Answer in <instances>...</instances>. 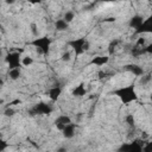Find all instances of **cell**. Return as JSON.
I'll return each mask as SVG.
<instances>
[{
	"label": "cell",
	"mask_w": 152,
	"mask_h": 152,
	"mask_svg": "<svg viewBox=\"0 0 152 152\" xmlns=\"http://www.w3.org/2000/svg\"><path fill=\"white\" fill-rule=\"evenodd\" d=\"M68 45L72 49V51H74V53H75L76 56H80V55L84 53L87 50H89V46H90L89 42H88L87 38H84V37L75 38V39H72V40H69V42H68Z\"/></svg>",
	"instance_id": "7a4b0ae2"
},
{
	"label": "cell",
	"mask_w": 152,
	"mask_h": 152,
	"mask_svg": "<svg viewBox=\"0 0 152 152\" xmlns=\"http://www.w3.org/2000/svg\"><path fill=\"white\" fill-rule=\"evenodd\" d=\"M43 1H46V0H43Z\"/></svg>",
	"instance_id": "e575fe53"
},
{
	"label": "cell",
	"mask_w": 152,
	"mask_h": 152,
	"mask_svg": "<svg viewBox=\"0 0 152 152\" xmlns=\"http://www.w3.org/2000/svg\"><path fill=\"white\" fill-rule=\"evenodd\" d=\"M30 4H32V5H38V4H40L43 0H27Z\"/></svg>",
	"instance_id": "f1b7e54d"
},
{
	"label": "cell",
	"mask_w": 152,
	"mask_h": 152,
	"mask_svg": "<svg viewBox=\"0 0 152 152\" xmlns=\"http://www.w3.org/2000/svg\"><path fill=\"white\" fill-rule=\"evenodd\" d=\"M109 62V56H95L91 58V61L89 62L90 65H96V66H102L108 64Z\"/></svg>",
	"instance_id": "30bf717a"
},
{
	"label": "cell",
	"mask_w": 152,
	"mask_h": 152,
	"mask_svg": "<svg viewBox=\"0 0 152 152\" xmlns=\"http://www.w3.org/2000/svg\"><path fill=\"white\" fill-rule=\"evenodd\" d=\"M112 1H115V0H96V2H112Z\"/></svg>",
	"instance_id": "f546056e"
},
{
	"label": "cell",
	"mask_w": 152,
	"mask_h": 152,
	"mask_svg": "<svg viewBox=\"0 0 152 152\" xmlns=\"http://www.w3.org/2000/svg\"><path fill=\"white\" fill-rule=\"evenodd\" d=\"M97 75H99V78H100V80H102V78H104V77L107 76V72H104V71H99V74H97Z\"/></svg>",
	"instance_id": "83f0119b"
},
{
	"label": "cell",
	"mask_w": 152,
	"mask_h": 152,
	"mask_svg": "<svg viewBox=\"0 0 152 152\" xmlns=\"http://www.w3.org/2000/svg\"><path fill=\"white\" fill-rule=\"evenodd\" d=\"M75 131H76V124H72V121H71V122H69L68 125H65L64 128H63L61 132H62V134H63L64 138L71 139V138H74V135H75Z\"/></svg>",
	"instance_id": "9c48e42d"
},
{
	"label": "cell",
	"mask_w": 152,
	"mask_h": 152,
	"mask_svg": "<svg viewBox=\"0 0 152 152\" xmlns=\"http://www.w3.org/2000/svg\"><path fill=\"white\" fill-rule=\"evenodd\" d=\"M63 19H64L66 23H69V24H70V23L75 19V13H74L72 11H68V12H65V14H64Z\"/></svg>",
	"instance_id": "ac0fdd59"
},
{
	"label": "cell",
	"mask_w": 152,
	"mask_h": 152,
	"mask_svg": "<svg viewBox=\"0 0 152 152\" xmlns=\"http://www.w3.org/2000/svg\"><path fill=\"white\" fill-rule=\"evenodd\" d=\"M55 28L57 30V31H66L68 28H69V23H66L63 18L62 19H57L56 21H55Z\"/></svg>",
	"instance_id": "9a60e30c"
},
{
	"label": "cell",
	"mask_w": 152,
	"mask_h": 152,
	"mask_svg": "<svg viewBox=\"0 0 152 152\" xmlns=\"http://www.w3.org/2000/svg\"><path fill=\"white\" fill-rule=\"evenodd\" d=\"M7 146H8V144H7L5 140L0 139V151H4V150H6V148H7Z\"/></svg>",
	"instance_id": "4316f807"
},
{
	"label": "cell",
	"mask_w": 152,
	"mask_h": 152,
	"mask_svg": "<svg viewBox=\"0 0 152 152\" xmlns=\"http://www.w3.org/2000/svg\"><path fill=\"white\" fill-rule=\"evenodd\" d=\"M113 95L118 96L124 104H128V103L138 100V94H137L135 88H134L133 84L126 86V87H121V88L114 90Z\"/></svg>",
	"instance_id": "6da1fadb"
},
{
	"label": "cell",
	"mask_w": 152,
	"mask_h": 152,
	"mask_svg": "<svg viewBox=\"0 0 152 152\" xmlns=\"http://www.w3.org/2000/svg\"><path fill=\"white\" fill-rule=\"evenodd\" d=\"M125 120H126V124H127L129 127H134V122H135V120H134L133 114H127Z\"/></svg>",
	"instance_id": "44dd1931"
},
{
	"label": "cell",
	"mask_w": 152,
	"mask_h": 152,
	"mask_svg": "<svg viewBox=\"0 0 152 152\" xmlns=\"http://www.w3.org/2000/svg\"><path fill=\"white\" fill-rule=\"evenodd\" d=\"M20 103H21V100H19V99H15V100H13V101L8 102L6 107H12V106H15V104H20Z\"/></svg>",
	"instance_id": "484cf974"
},
{
	"label": "cell",
	"mask_w": 152,
	"mask_h": 152,
	"mask_svg": "<svg viewBox=\"0 0 152 152\" xmlns=\"http://www.w3.org/2000/svg\"><path fill=\"white\" fill-rule=\"evenodd\" d=\"M142 21H144V17L137 14V15H134V17H132V18L129 19L128 26H129L131 28H134V30H135L137 27H139V26L142 24Z\"/></svg>",
	"instance_id": "4fadbf2b"
},
{
	"label": "cell",
	"mask_w": 152,
	"mask_h": 152,
	"mask_svg": "<svg viewBox=\"0 0 152 152\" xmlns=\"http://www.w3.org/2000/svg\"><path fill=\"white\" fill-rule=\"evenodd\" d=\"M71 94H72L74 96H77V97L84 96V95L87 94V88L84 87V83H80L78 86H76V87L72 89Z\"/></svg>",
	"instance_id": "5bb4252c"
},
{
	"label": "cell",
	"mask_w": 152,
	"mask_h": 152,
	"mask_svg": "<svg viewBox=\"0 0 152 152\" xmlns=\"http://www.w3.org/2000/svg\"><path fill=\"white\" fill-rule=\"evenodd\" d=\"M146 1H148V2H150V1H151V0H146Z\"/></svg>",
	"instance_id": "836d02e7"
},
{
	"label": "cell",
	"mask_w": 152,
	"mask_h": 152,
	"mask_svg": "<svg viewBox=\"0 0 152 152\" xmlns=\"http://www.w3.org/2000/svg\"><path fill=\"white\" fill-rule=\"evenodd\" d=\"M51 43H52V40H51V38H49L48 36L37 37V38H34V39L31 42V44H32L34 48H37V50H38L42 55H49L50 48H51Z\"/></svg>",
	"instance_id": "3957f363"
},
{
	"label": "cell",
	"mask_w": 152,
	"mask_h": 152,
	"mask_svg": "<svg viewBox=\"0 0 152 152\" xmlns=\"http://www.w3.org/2000/svg\"><path fill=\"white\" fill-rule=\"evenodd\" d=\"M69 122H71V118L69 115H66V114L58 115L56 118V120H55V125H56V127H57L58 131H62L64 128V126L68 125Z\"/></svg>",
	"instance_id": "ba28073f"
},
{
	"label": "cell",
	"mask_w": 152,
	"mask_h": 152,
	"mask_svg": "<svg viewBox=\"0 0 152 152\" xmlns=\"http://www.w3.org/2000/svg\"><path fill=\"white\" fill-rule=\"evenodd\" d=\"M33 63H34V61L31 56H24L21 58V65H24V66H31Z\"/></svg>",
	"instance_id": "e0dca14e"
},
{
	"label": "cell",
	"mask_w": 152,
	"mask_h": 152,
	"mask_svg": "<svg viewBox=\"0 0 152 152\" xmlns=\"http://www.w3.org/2000/svg\"><path fill=\"white\" fill-rule=\"evenodd\" d=\"M8 75H10V78L13 80V81H17L20 75H21V71H20V68H14V69H10L8 71Z\"/></svg>",
	"instance_id": "2e32d148"
},
{
	"label": "cell",
	"mask_w": 152,
	"mask_h": 152,
	"mask_svg": "<svg viewBox=\"0 0 152 152\" xmlns=\"http://www.w3.org/2000/svg\"><path fill=\"white\" fill-rule=\"evenodd\" d=\"M145 45H146V38H144L142 34H140V37L137 39L135 46H138V48H144Z\"/></svg>",
	"instance_id": "7402d4cb"
},
{
	"label": "cell",
	"mask_w": 152,
	"mask_h": 152,
	"mask_svg": "<svg viewBox=\"0 0 152 152\" xmlns=\"http://www.w3.org/2000/svg\"><path fill=\"white\" fill-rule=\"evenodd\" d=\"M151 82V74L147 72V74H144L141 75V80H140V83L144 86V84H148Z\"/></svg>",
	"instance_id": "ffe728a7"
},
{
	"label": "cell",
	"mask_w": 152,
	"mask_h": 152,
	"mask_svg": "<svg viewBox=\"0 0 152 152\" xmlns=\"http://www.w3.org/2000/svg\"><path fill=\"white\" fill-rule=\"evenodd\" d=\"M119 43H120V40H118V39H114L113 42H110V44H109V46H108V52H109V55H113V53H114V51H115V49H116V46H118Z\"/></svg>",
	"instance_id": "d6986e66"
},
{
	"label": "cell",
	"mask_w": 152,
	"mask_h": 152,
	"mask_svg": "<svg viewBox=\"0 0 152 152\" xmlns=\"http://www.w3.org/2000/svg\"><path fill=\"white\" fill-rule=\"evenodd\" d=\"M61 59H62L63 62H69V61L71 59V52H70V51H64V52L62 53Z\"/></svg>",
	"instance_id": "603a6c76"
},
{
	"label": "cell",
	"mask_w": 152,
	"mask_h": 152,
	"mask_svg": "<svg viewBox=\"0 0 152 152\" xmlns=\"http://www.w3.org/2000/svg\"><path fill=\"white\" fill-rule=\"evenodd\" d=\"M53 112V108L48 104L46 102H38L37 104H34V107L31 109V114L32 115H50Z\"/></svg>",
	"instance_id": "8992f818"
},
{
	"label": "cell",
	"mask_w": 152,
	"mask_h": 152,
	"mask_svg": "<svg viewBox=\"0 0 152 152\" xmlns=\"http://www.w3.org/2000/svg\"><path fill=\"white\" fill-rule=\"evenodd\" d=\"M14 1H15V0H5V2H6V4H8V5L14 4Z\"/></svg>",
	"instance_id": "4dcf8cb0"
},
{
	"label": "cell",
	"mask_w": 152,
	"mask_h": 152,
	"mask_svg": "<svg viewBox=\"0 0 152 152\" xmlns=\"http://www.w3.org/2000/svg\"><path fill=\"white\" fill-rule=\"evenodd\" d=\"M1 56H2V49L0 48V57H1Z\"/></svg>",
	"instance_id": "d6a6232c"
},
{
	"label": "cell",
	"mask_w": 152,
	"mask_h": 152,
	"mask_svg": "<svg viewBox=\"0 0 152 152\" xmlns=\"http://www.w3.org/2000/svg\"><path fill=\"white\" fill-rule=\"evenodd\" d=\"M5 62L8 65V69L20 68L21 66V58H20V51L8 52L5 56Z\"/></svg>",
	"instance_id": "277c9868"
},
{
	"label": "cell",
	"mask_w": 152,
	"mask_h": 152,
	"mask_svg": "<svg viewBox=\"0 0 152 152\" xmlns=\"http://www.w3.org/2000/svg\"><path fill=\"white\" fill-rule=\"evenodd\" d=\"M4 114H5L6 116H13V115L15 114V110H14L12 107H6V109H5V112H4Z\"/></svg>",
	"instance_id": "cb8c5ba5"
},
{
	"label": "cell",
	"mask_w": 152,
	"mask_h": 152,
	"mask_svg": "<svg viewBox=\"0 0 152 152\" xmlns=\"http://www.w3.org/2000/svg\"><path fill=\"white\" fill-rule=\"evenodd\" d=\"M30 27H31V32H32V34H33L34 37H38V28H37V24L32 23V24L30 25Z\"/></svg>",
	"instance_id": "d4e9b609"
},
{
	"label": "cell",
	"mask_w": 152,
	"mask_h": 152,
	"mask_svg": "<svg viewBox=\"0 0 152 152\" xmlns=\"http://www.w3.org/2000/svg\"><path fill=\"white\" fill-rule=\"evenodd\" d=\"M1 86H4V80H2V78H0V87H1Z\"/></svg>",
	"instance_id": "1f68e13d"
},
{
	"label": "cell",
	"mask_w": 152,
	"mask_h": 152,
	"mask_svg": "<svg viewBox=\"0 0 152 152\" xmlns=\"http://www.w3.org/2000/svg\"><path fill=\"white\" fill-rule=\"evenodd\" d=\"M126 69L129 72H132L134 76H141L145 74V70L142 69V66H140L138 64H128V65H126Z\"/></svg>",
	"instance_id": "7c38bea8"
},
{
	"label": "cell",
	"mask_w": 152,
	"mask_h": 152,
	"mask_svg": "<svg viewBox=\"0 0 152 152\" xmlns=\"http://www.w3.org/2000/svg\"><path fill=\"white\" fill-rule=\"evenodd\" d=\"M144 145H145L144 139H134L132 142L122 145L119 150L120 151H127V152H142Z\"/></svg>",
	"instance_id": "5b68a950"
},
{
	"label": "cell",
	"mask_w": 152,
	"mask_h": 152,
	"mask_svg": "<svg viewBox=\"0 0 152 152\" xmlns=\"http://www.w3.org/2000/svg\"><path fill=\"white\" fill-rule=\"evenodd\" d=\"M152 32V18L148 17L144 19L142 24L134 30V34H144V33H150Z\"/></svg>",
	"instance_id": "52a82bcc"
},
{
	"label": "cell",
	"mask_w": 152,
	"mask_h": 152,
	"mask_svg": "<svg viewBox=\"0 0 152 152\" xmlns=\"http://www.w3.org/2000/svg\"><path fill=\"white\" fill-rule=\"evenodd\" d=\"M61 94H62V88H61L59 86H53V87H51V88L49 89V91H48V95H49V97H50V100H51L52 102L57 101V100L59 99Z\"/></svg>",
	"instance_id": "8fae6325"
}]
</instances>
